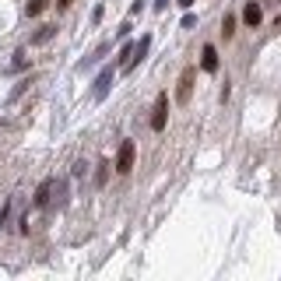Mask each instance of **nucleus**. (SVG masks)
I'll return each instance as SVG.
<instances>
[{
    "label": "nucleus",
    "mask_w": 281,
    "mask_h": 281,
    "mask_svg": "<svg viewBox=\"0 0 281 281\" xmlns=\"http://www.w3.org/2000/svg\"><path fill=\"white\" fill-rule=\"evenodd\" d=\"M243 21H246L249 28H257V25L264 21V7L257 4V0H249V4L243 7Z\"/></svg>",
    "instance_id": "5"
},
{
    "label": "nucleus",
    "mask_w": 281,
    "mask_h": 281,
    "mask_svg": "<svg viewBox=\"0 0 281 281\" xmlns=\"http://www.w3.org/2000/svg\"><path fill=\"white\" fill-rule=\"evenodd\" d=\"M42 11H46V0H32V4H28V18H35Z\"/></svg>",
    "instance_id": "11"
},
{
    "label": "nucleus",
    "mask_w": 281,
    "mask_h": 281,
    "mask_svg": "<svg viewBox=\"0 0 281 281\" xmlns=\"http://www.w3.org/2000/svg\"><path fill=\"white\" fill-rule=\"evenodd\" d=\"M180 7H194V0H180Z\"/></svg>",
    "instance_id": "14"
},
{
    "label": "nucleus",
    "mask_w": 281,
    "mask_h": 281,
    "mask_svg": "<svg viewBox=\"0 0 281 281\" xmlns=\"http://www.w3.org/2000/svg\"><path fill=\"white\" fill-rule=\"evenodd\" d=\"M113 74H116V67H106V70H102L99 78H95V92H92V95H95L99 102L106 99V92H109V84H113Z\"/></svg>",
    "instance_id": "4"
},
{
    "label": "nucleus",
    "mask_w": 281,
    "mask_h": 281,
    "mask_svg": "<svg viewBox=\"0 0 281 281\" xmlns=\"http://www.w3.org/2000/svg\"><path fill=\"white\" fill-rule=\"evenodd\" d=\"M50 194H53V180H42L39 190H35V208H46V204H50Z\"/></svg>",
    "instance_id": "7"
},
{
    "label": "nucleus",
    "mask_w": 281,
    "mask_h": 281,
    "mask_svg": "<svg viewBox=\"0 0 281 281\" xmlns=\"http://www.w3.org/2000/svg\"><path fill=\"white\" fill-rule=\"evenodd\" d=\"M165 120H169V95L162 92V95L155 99V116H151V130H155V134L165 130Z\"/></svg>",
    "instance_id": "3"
},
{
    "label": "nucleus",
    "mask_w": 281,
    "mask_h": 281,
    "mask_svg": "<svg viewBox=\"0 0 281 281\" xmlns=\"http://www.w3.org/2000/svg\"><path fill=\"white\" fill-rule=\"evenodd\" d=\"M194 78H197V67H183V74H180V88H176V102H180V106H186L190 95H194Z\"/></svg>",
    "instance_id": "1"
},
{
    "label": "nucleus",
    "mask_w": 281,
    "mask_h": 281,
    "mask_svg": "<svg viewBox=\"0 0 281 281\" xmlns=\"http://www.w3.org/2000/svg\"><path fill=\"white\" fill-rule=\"evenodd\" d=\"M278 4H281V0H278Z\"/></svg>",
    "instance_id": "16"
},
{
    "label": "nucleus",
    "mask_w": 281,
    "mask_h": 281,
    "mask_svg": "<svg viewBox=\"0 0 281 281\" xmlns=\"http://www.w3.org/2000/svg\"><path fill=\"white\" fill-rule=\"evenodd\" d=\"M134 158H137L134 141H123V144H120V151H116V172H120V176H127L130 169H134Z\"/></svg>",
    "instance_id": "2"
},
{
    "label": "nucleus",
    "mask_w": 281,
    "mask_h": 281,
    "mask_svg": "<svg viewBox=\"0 0 281 281\" xmlns=\"http://www.w3.org/2000/svg\"><path fill=\"white\" fill-rule=\"evenodd\" d=\"M221 35H225V39L235 35V14H225V18H221Z\"/></svg>",
    "instance_id": "10"
},
{
    "label": "nucleus",
    "mask_w": 281,
    "mask_h": 281,
    "mask_svg": "<svg viewBox=\"0 0 281 281\" xmlns=\"http://www.w3.org/2000/svg\"><path fill=\"white\" fill-rule=\"evenodd\" d=\"M53 35H56V25H42V28H39V32L32 35V42H35V46H39V42H50Z\"/></svg>",
    "instance_id": "8"
},
{
    "label": "nucleus",
    "mask_w": 281,
    "mask_h": 281,
    "mask_svg": "<svg viewBox=\"0 0 281 281\" xmlns=\"http://www.w3.org/2000/svg\"><path fill=\"white\" fill-rule=\"evenodd\" d=\"M200 70H208V74L218 70V50H215V46H204V53H200Z\"/></svg>",
    "instance_id": "6"
},
{
    "label": "nucleus",
    "mask_w": 281,
    "mask_h": 281,
    "mask_svg": "<svg viewBox=\"0 0 281 281\" xmlns=\"http://www.w3.org/2000/svg\"><path fill=\"white\" fill-rule=\"evenodd\" d=\"M106 180H109V158H102L99 172H95V186H106Z\"/></svg>",
    "instance_id": "9"
},
{
    "label": "nucleus",
    "mask_w": 281,
    "mask_h": 281,
    "mask_svg": "<svg viewBox=\"0 0 281 281\" xmlns=\"http://www.w3.org/2000/svg\"><path fill=\"white\" fill-rule=\"evenodd\" d=\"M56 4H60V7H70V4H74V0H56Z\"/></svg>",
    "instance_id": "15"
},
{
    "label": "nucleus",
    "mask_w": 281,
    "mask_h": 281,
    "mask_svg": "<svg viewBox=\"0 0 281 281\" xmlns=\"http://www.w3.org/2000/svg\"><path fill=\"white\" fill-rule=\"evenodd\" d=\"M14 70H25V53H14V64H11Z\"/></svg>",
    "instance_id": "12"
},
{
    "label": "nucleus",
    "mask_w": 281,
    "mask_h": 281,
    "mask_svg": "<svg viewBox=\"0 0 281 281\" xmlns=\"http://www.w3.org/2000/svg\"><path fill=\"white\" fill-rule=\"evenodd\" d=\"M169 7V0H155V11H165Z\"/></svg>",
    "instance_id": "13"
}]
</instances>
